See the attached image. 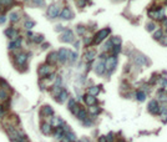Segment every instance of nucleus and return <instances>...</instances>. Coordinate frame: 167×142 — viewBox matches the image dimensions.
Instances as JSON below:
<instances>
[{
	"label": "nucleus",
	"instance_id": "obj_1",
	"mask_svg": "<svg viewBox=\"0 0 167 142\" xmlns=\"http://www.w3.org/2000/svg\"><path fill=\"white\" fill-rule=\"evenodd\" d=\"M1 126H3L4 130H5L6 135L10 139L11 142H30L29 137L25 135L23 131H19L18 128L14 127V126H11L10 123H8V122L4 121V122L1 123Z\"/></svg>",
	"mask_w": 167,
	"mask_h": 142
},
{
	"label": "nucleus",
	"instance_id": "obj_2",
	"mask_svg": "<svg viewBox=\"0 0 167 142\" xmlns=\"http://www.w3.org/2000/svg\"><path fill=\"white\" fill-rule=\"evenodd\" d=\"M29 54L25 51H19L15 52L12 55V62H14L15 68L19 71H25L26 70V61H28Z\"/></svg>",
	"mask_w": 167,
	"mask_h": 142
},
{
	"label": "nucleus",
	"instance_id": "obj_3",
	"mask_svg": "<svg viewBox=\"0 0 167 142\" xmlns=\"http://www.w3.org/2000/svg\"><path fill=\"white\" fill-rule=\"evenodd\" d=\"M110 34H111L110 28H105V29H102V30L97 31L92 37H91V45H94V46L95 45H100Z\"/></svg>",
	"mask_w": 167,
	"mask_h": 142
},
{
	"label": "nucleus",
	"instance_id": "obj_4",
	"mask_svg": "<svg viewBox=\"0 0 167 142\" xmlns=\"http://www.w3.org/2000/svg\"><path fill=\"white\" fill-rule=\"evenodd\" d=\"M148 16L153 20H162L165 18V9L160 5H153L150 8Z\"/></svg>",
	"mask_w": 167,
	"mask_h": 142
},
{
	"label": "nucleus",
	"instance_id": "obj_5",
	"mask_svg": "<svg viewBox=\"0 0 167 142\" xmlns=\"http://www.w3.org/2000/svg\"><path fill=\"white\" fill-rule=\"evenodd\" d=\"M55 72V68L52 65H49V64H41L39 68H37V74L41 79H48L50 75Z\"/></svg>",
	"mask_w": 167,
	"mask_h": 142
},
{
	"label": "nucleus",
	"instance_id": "obj_6",
	"mask_svg": "<svg viewBox=\"0 0 167 142\" xmlns=\"http://www.w3.org/2000/svg\"><path fill=\"white\" fill-rule=\"evenodd\" d=\"M59 39H60V41H62V43H72V41L75 40V36H74V32L71 30L64 29V31L61 32Z\"/></svg>",
	"mask_w": 167,
	"mask_h": 142
},
{
	"label": "nucleus",
	"instance_id": "obj_7",
	"mask_svg": "<svg viewBox=\"0 0 167 142\" xmlns=\"http://www.w3.org/2000/svg\"><path fill=\"white\" fill-rule=\"evenodd\" d=\"M46 14H48V18L49 19H55L60 15V9H59V5L57 4H51L48 10H46Z\"/></svg>",
	"mask_w": 167,
	"mask_h": 142
},
{
	"label": "nucleus",
	"instance_id": "obj_8",
	"mask_svg": "<svg viewBox=\"0 0 167 142\" xmlns=\"http://www.w3.org/2000/svg\"><path fill=\"white\" fill-rule=\"evenodd\" d=\"M116 64H117V59L116 56H107L105 60V69L108 72H112V70L116 68Z\"/></svg>",
	"mask_w": 167,
	"mask_h": 142
},
{
	"label": "nucleus",
	"instance_id": "obj_9",
	"mask_svg": "<svg viewBox=\"0 0 167 142\" xmlns=\"http://www.w3.org/2000/svg\"><path fill=\"white\" fill-rule=\"evenodd\" d=\"M69 51L70 50L65 49V48H61L59 51H57V62L65 64V62L69 60Z\"/></svg>",
	"mask_w": 167,
	"mask_h": 142
},
{
	"label": "nucleus",
	"instance_id": "obj_10",
	"mask_svg": "<svg viewBox=\"0 0 167 142\" xmlns=\"http://www.w3.org/2000/svg\"><path fill=\"white\" fill-rule=\"evenodd\" d=\"M40 116L41 117H52L54 116V108L50 105H44L40 107Z\"/></svg>",
	"mask_w": 167,
	"mask_h": 142
},
{
	"label": "nucleus",
	"instance_id": "obj_11",
	"mask_svg": "<svg viewBox=\"0 0 167 142\" xmlns=\"http://www.w3.org/2000/svg\"><path fill=\"white\" fill-rule=\"evenodd\" d=\"M147 108H148V111L151 112V114H153V115H158V114H160V111H161L160 103H158L157 100H151Z\"/></svg>",
	"mask_w": 167,
	"mask_h": 142
},
{
	"label": "nucleus",
	"instance_id": "obj_12",
	"mask_svg": "<svg viewBox=\"0 0 167 142\" xmlns=\"http://www.w3.org/2000/svg\"><path fill=\"white\" fill-rule=\"evenodd\" d=\"M4 34H5L6 37H9L10 40H15L16 37H19V30L18 29H15L14 26H10L5 31H4Z\"/></svg>",
	"mask_w": 167,
	"mask_h": 142
},
{
	"label": "nucleus",
	"instance_id": "obj_13",
	"mask_svg": "<svg viewBox=\"0 0 167 142\" xmlns=\"http://www.w3.org/2000/svg\"><path fill=\"white\" fill-rule=\"evenodd\" d=\"M40 131L44 133V135H52V131H54V128L51 126V123L50 122H46V121H43L40 125Z\"/></svg>",
	"mask_w": 167,
	"mask_h": 142
},
{
	"label": "nucleus",
	"instance_id": "obj_14",
	"mask_svg": "<svg viewBox=\"0 0 167 142\" xmlns=\"http://www.w3.org/2000/svg\"><path fill=\"white\" fill-rule=\"evenodd\" d=\"M59 16H60L61 19H64V20H71L74 18V12H72V10L70 9L69 6H65L64 9L60 11V15Z\"/></svg>",
	"mask_w": 167,
	"mask_h": 142
},
{
	"label": "nucleus",
	"instance_id": "obj_15",
	"mask_svg": "<svg viewBox=\"0 0 167 142\" xmlns=\"http://www.w3.org/2000/svg\"><path fill=\"white\" fill-rule=\"evenodd\" d=\"M21 43H23V39L21 37H16L15 40H10L9 45H8V49L9 50H16V49H20L21 48Z\"/></svg>",
	"mask_w": 167,
	"mask_h": 142
},
{
	"label": "nucleus",
	"instance_id": "obj_16",
	"mask_svg": "<svg viewBox=\"0 0 167 142\" xmlns=\"http://www.w3.org/2000/svg\"><path fill=\"white\" fill-rule=\"evenodd\" d=\"M5 122H8V123H10L11 126H14V127H16L18 125H20V120H19V117L16 115H14V114H10V115H8L6 116V121Z\"/></svg>",
	"mask_w": 167,
	"mask_h": 142
},
{
	"label": "nucleus",
	"instance_id": "obj_17",
	"mask_svg": "<svg viewBox=\"0 0 167 142\" xmlns=\"http://www.w3.org/2000/svg\"><path fill=\"white\" fill-rule=\"evenodd\" d=\"M84 102H85L87 106L97 105V100H96V97H95V96H92V95H90V94L84 95Z\"/></svg>",
	"mask_w": 167,
	"mask_h": 142
},
{
	"label": "nucleus",
	"instance_id": "obj_18",
	"mask_svg": "<svg viewBox=\"0 0 167 142\" xmlns=\"http://www.w3.org/2000/svg\"><path fill=\"white\" fill-rule=\"evenodd\" d=\"M57 62V51H51V52H49L48 54V56H46V64L49 65H55Z\"/></svg>",
	"mask_w": 167,
	"mask_h": 142
},
{
	"label": "nucleus",
	"instance_id": "obj_19",
	"mask_svg": "<svg viewBox=\"0 0 167 142\" xmlns=\"http://www.w3.org/2000/svg\"><path fill=\"white\" fill-rule=\"evenodd\" d=\"M94 70H95V72L97 74V75H102L106 71V69H105V61L100 60L97 64L94 66Z\"/></svg>",
	"mask_w": 167,
	"mask_h": 142
},
{
	"label": "nucleus",
	"instance_id": "obj_20",
	"mask_svg": "<svg viewBox=\"0 0 167 142\" xmlns=\"http://www.w3.org/2000/svg\"><path fill=\"white\" fill-rule=\"evenodd\" d=\"M68 97H69V92L65 89H62L59 92V95L55 97V100H56L57 102H65L66 100H68Z\"/></svg>",
	"mask_w": 167,
	"mask_h": 142
},
{
	"label": "nucleus",
	"instance_id": "obj_21",
	"mask_svg": "<svg viewBox=\"0 0 167 142\" xmlns=\"http://www.w3.org/2000/svg\"><path fill=\"white\" fill-rule=\"evenodd\" d=\"M96 56V51L95 50H87V51L84 54V59H85L87 62H91Z\"/></svg>",
	"mask_w": 167,
	"mask_h": 142
},
{
	"label": "nucleus",
	"instance_id": "obj_22",
	"mask_svg": "<svg viewBox=\"0 0 167 142\" xmlns=\"http://www.w3.org/2000/svg\"><path fill=\"white\" fill-rule=\"evenodd\" d=\"M9 97H10L9 91L0 87V102H6L8 100H9Z\"/></svg>",
	"mask_w": 167,
	"mask_h": 142
},
{
	"label": "nucleus",
	"instance_id": "obj_23",
	"mask_svg": "<svg viewBox=\"0 0 167 142\" xmlns=\"http://www.w3.org/2000/svg\"><path fill=\"white\" fill-rule=\"evenodd\" d=\"M76 117L79 119V120H81V121H84V120H86L87 117H89V114H87V111L85 110V108H80V111H79V114L76 115Z\"/></svg>",
	"mask_w": 167,
	"mask_h": 142
},
{
	"label": "nucleus",
	"instance_id": "obj_24",
	"mask_svg": "<svg viewBox=\"0 0 167 142\" xmlns=\"http://www.w3.org/2000/svg\"><path fill=\"white\" fill-rule=\"evenodd\" d=\"M100 91H101V87L100 86H91L89 90H87V94L92 95V96H96L100 94Z\"/></svg>",
	"mask_w": 167,
	"mask_h": 142
},
{
	"label": "nucleus",
	"instance_id": "obj_25",
	"mask_svg": "<svg viewBox=\"0 0 167 142\" xmlns=\"http://www.w3.org/2000/svg\"><path fill=\"white\" fill-rule=\"evenodd\" d=\"M31 41H32L34 44H43V41H44V35L34 34V36L31 37Z\"/></svg>",
	"mask_w": 167,
	"mask_h": 142
},
{
	"label": "nucleus",
	"instance_id": "obj_26",
	"mask_svg": "<svg viewBox=\"0 0 167 142\" xmlns=\"http://www.w3.org/2000/svg\"><path fill=\"white\" fill-rule=\"evenodd\" d=\"M9 20H10L11 23H16V21H19V20H20V14H19V12H16V11L10 12V15H9Z\"/></svg>",
	"mask_w": 167,
	"mask_h": 142
},
{
	"label": "nucleus",
	"instance_id": "obj_27",
	"mask_svg": "<svg viewBox=\"0 0 167 142\" xmlns=\"http://www.w3.org/2000/svg\"><path fill=\"white\" fill-rule=\"evenodd\" d=\"M146 61H147V60H146V57H145L144 55H139V56H137L136 59H135V64H136L137 66H144Z\"/></svg>",
	"mask_w": 167,
	"mask_h": 142
},
{
	"label": "nucleus",
	"instance_id": "obj_28",
	"mask_svg": "<svg viewBox=\"0 0 167 142\" xmlns=\"http://www.w3.org/2000/svg\"><path fill=\"white\" fill-rule=\"evenodd\" d=\"M164 36V31L161 30V29H157V30H155L153 31V35H152V37L155 40H161V37Z\"/></svg>",
	"mask_w": 167,
	"mask_h": 142
},
{
	"label": "nucleus",
	"instance_id": "obj_29",
	"mask_svg": "<svg viewBox=\"0 0 167 142\" xmlns=\"http://www.w3.org/2000/svg\"><path fill=\"white\" fill-rule=\"evenodd\" d=\"M111 44H112V46H116V45H121L122 44V41H121V37L120 36H114V37H111Z\"/></svg>",
	"mask_w": 167,
	"mask_h": 142
},
{
	"label": "nucleus",
	"instance_id": "obj_30",
	"mask_svg": "<svg viewBox=\"0 0 167 142\" xmlns=\"http://www.w3.org/2000/svg\"><path fill=\"white\" fill-rule=\"evenodd\" d=\"M101 108H100L97 105H94V106H90V114L91 115H99Z\"/></svg>",
	"mask_w": 167,
	"mask_h": 142
},
{
	"label": "nucleus",
	"instance_id": "obj_31",
	"mask_svg": "<svg viewBox=\"0 0 167 142\" xmlns=\"http://www.w3.org/2000/svg\"><path fill=\"white\" fill-rule=\"evenodd\" d=\"M34 26H35V21H32V20H26V21L24 23V28L28 29V30H31Z\"/></svg>",
	"mask_w": 167,
	"mask_h": 142
},
{
	"label": "nucleus",
	"instance_id": "obj_32",
	"mask_svg": "<svg viewBox=\"0 0 167 142\" xmlns=\"http://www.w3.org/2000/svg\"><path fill=\"white\" fill-rule=\"evenodd\" d=\"M136 97H137V100H139V101H145L146 100V94H145V91H137L136 92Z\"/></svg>",
	"mask_w": 167,
	"mask_h": 142
},
{
	"label": "nucleus",
	"instance_id": "obj_33",
	"mask_svg": "<svg viewBox=\"0 0 167 142\" xmlns=\"http://www.w3.org/2000/svg\"><path fill=\"white\" fill-rule=\"evenodd\" d=\"M76 32L79 35H85L86 34V28L84 25H77L76 26Z\"/></svg>",
	"mask_w": 167,
	"mask_h": 142
},
{
	"label": "nucleus",
	"instance_id": "obj_34",
	"mask_svg": "<svg viewBox=\"0 0 167 142\" xmlns=\"http://www.w3.org/2000/svg\"><path fill=\"white\" fill-rule=\"evenodd\" d=\"M112 48V44H111V41L110 40H107L105 45H104V48H102V52H107V51H110Z\"/></svg>",
	"mask_w": 167,
	"mask_h": 142
},
{
	"label": "nucleus",
	"instance_id": "obj_35",
	"mask_svg": "<svg viewBox=\"0 0 167 142\" xmlns=\"http://www.w3.org/2000/svg\"><path fill=\"white\" fill-rule=\"evenodd\" d=\"M156 29V24L155 23H147L146 24V30L150 31V32H153Z\"/></svg>",
	"mask_w": 167,
	"mask_h": 142
},
{
	"label": "nucleus",
	"instance_id": "obj_36",
	"mask_svg": "<svg viewBox=\"0 0 167 142\" xmlns=\"http://www.w3.org/2000/svg\"><path fill=\"white\" fill-rule=\"evenodd\" d=\"M77 59V54L75 51H69V60L70 61H75Z\"/></svg>",
	"mask_w": 167,
	"mask_h": 142
},
{
	"label": "nucleus",
	"instance_id": "obj_37",
	"mask_svg": "<svg viewBox=\"0 0 167 142\" xmlns=\"http://www.w3.org/2000/svg\"><path fill=\"white\" fill-rule=\"evenodd\" d=\"M31 1L32 3H34L35 4V5H44V4H45V0H31Z\"/></svg>",
	"mask_w": 167,
	"mask_h": 142
},
{
	"label": "nucleus",
	"instance_id": "obj_38",
	"mask_svg": "<svg viewBox=\"0 0 167 142\" xmlns=\"http://www.w3.org/2000/svg\"><path fill=\"white\" fill-rule=\"evenodd\" d=\"M162 117H164V121L167 122V108H164V110H162Z\"/></svg>",
	"mask_w": 167,
	"mask_h": 142
},
{
	"label": "nucleus",
	"instance_id": "obj_39",
	"mask_svg": "<svg viewBox=\"0 0 167 142\" xmlns=\"http://www.w3.org/2000/svg\"><path fill=\"white\" fill-rule=\"evenodd\" d=\"M161 43H162V45H165V46H167V36H162L161 37Z\"/></svg>",
	"mask_w": 167,
	"mask_h": 142
},
{
	"label": "nucleus",
	"instance_id": "obj_40",
	"mask_svg": "<svg viewBox=\"0 0 167 142\" xmlns=\"http://www.w3.org/2000/svg\"><path fill=\"white\" fill-rule=\"evenodd\" d=\"M4 116H5V110H4L3 106L0 105V119H3Z\"/></svg>",
	"mask_w": 167,
	"mask_h": 142
},
{
	"label": "nucleus",
	"instance_id": "obj_41",
	"mask_svg": "<svg viewBox=\"0 0 167 142\" xmlns=\"http://www.w3.org/2000/svg\"><path fill=\"white\" fill-rule=\"evenodd\" d=\"M85 3L86 1H84V0H77V6L79 8H84V6H85Z\"/></svg>",
	"mask_w": 167,
	"mask_h": 142
},
{
	"label": "nucleus",
	"instance_id": "obj_42",
	"mask_svg": "<svg viewBox=\"0 0 167 142\" xmlns=\"http://www.w3.org/2000/svg\"><path fill=\"white\" fill-rule=\"evenodd\" d=\"M6 21V16L5 15H0V25H3Z\"/></svg>",
	"mask_w": 167,
	"mask_h": 142
},
{
	"label": "nucleus",
	"instance_id": "obj_43",
	"mask_svg": "<svg viewBox=\"0 0 167 142\" xmlns=\"http://www.w3.org/2000/svg\"><path fill=\"white\" fill-rule=\"evenodd\" d=\"M99 142H107V137L106 136H100Z\"/></svg>",
	"mask_w": 167,
	"mask_h": 142
},
{
	"label": "nucleus",
	"instance_id": "obj_44",
	"mask_svg": "<svg viewBox=\"0 0 167 142\" xmlns=\"http://www.w3.org/2000/svg\"><path fill=\"white\" fill-rule=\"evenodd\" d=\"M161 21H162V25H164L165 29H166V28H167V18H166V16H165V18L161 20Z\"/></svg>",
	"mask_w": 167,
	"mask_h": 142
},
{
	"label": "nucleus",
	"instance_id": "obj_45",
	"mask_svg": "<svg viewBox=\"0 0 167 142\" xmlns=\"http://www.w3.org/2000/svg\"><path fill=\"white\" fill-rule=\"evenodd\" d=\"M26 36H28V37H30V39H31V37L34 36V32H32L31 30H28V32H26Z\"/></svg>",
	"mask_w": 167,
	"mask_h": 142
},
{
	"label": "nucleus",
	"instance_id": "obj_46",
	"mask_svg": "<svg viewBox=\"0 0 167 142\" xmlns=\"http://www.w3.org/2000/svg\"><path fill=\"white\" fill-rule=\"evenodd\" d=\"M44 45H41V49H43V50H45V49H48L49 46H50V45L48 44V43H43Z\"/></svg>",
	"mask_w": 167,
	"mask_h": 142
},
{
	"label": "nucleus",
	"instance_id": "obj_47",
	"mask_svg": "<svg viewBox=\"0 0 167 142\" xmlns=\"http://www.w3.org/2000/svg\"><path fill=\"white\" fill-rule=\"evenodd\" d=\"M165 32H166V34H167V28H166V29H165Z\"/></svg>",
	"mask_w": 167,
	"mask_h": 142
},
{
	"label": "nucleus",
	"instance_id": "obj_48",
	"mask_svg": "<svg viewBox=\"0 0 167 142\" xmlns=\"http://www.w3.org/2000/svg\"><path fill=\"white\" fill-rule=\"evenodd\" d=\"M84 1H89V0H84Z\"/></svg>",
	"mask_w": 167,
	"mask_h": 142
},
{
	"label": "nucleus",
	"instance_id": "obj_49",
	"mask_svg": "<svg viewBox=\"0 0 167 142\" xmlns=\"http://www.w3.org/2000/svg\"><path fill=\"white\" fill-rule=\"evenodd\" d=\"M75 142H81V141H75Z\"/></svg>",
	"mask_w": 167,
	"mask_h": 142
},
{
	"label": "nucleus",
	"instance_id": "obj_50",
	"mask_svg": "<svg viewBox=\"0 0 167 142\" xmlns=\"http://www.w3.org/2000/svg\"><path fill=\"white\" fill-rule=\"evenodd\" d=\"M166 6H167V0H166Z\"/></svg>",
	"mask_w": 167,
	"mask_h": 142
},
{
	"label": "nucleus",
	"instance_id": "obj_51",
	"mask_svg": "<svg viewBox=\"0 0 167 142\" xmlns=\"http://www.w3.org/2000/svg\"><path fill=\"white\" fill-rule=\"evenodd\" d=\"M24 1H28V0H24Z\"/></svg>",
	"mask_w": 167,
	"mask_h": 142
}]
</instances>
